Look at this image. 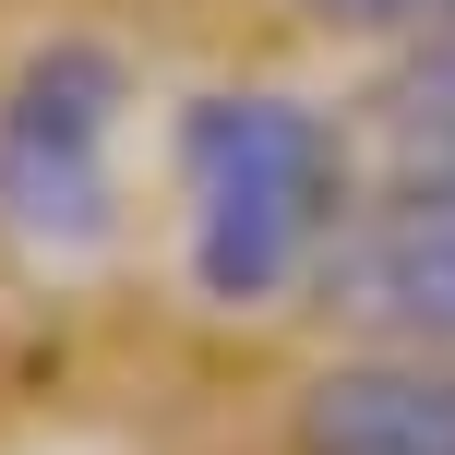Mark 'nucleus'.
Here are the masks:
<instances>
[{
	"mask_svg": "<svg viewBox=\"0 0 455 455\" xmlns=\"http://www.w3.org/2000/svg\"><path fill=\"white\" fill-rule=\"evenodd\" d=\"M288 12L336 24V36H432V24H455V0H288Z\"/></svg>",
	"mask_w": 455,
	"mask_h": 455,
	"instance_id": "423d86ee",
	"label": "nucleus"
},
{
	"mask_svg": "<svg viewBox=\"0 0 455 455\" xmlns=\"http://www.w3.org/2000/svg\"><path fill=\"white\" fill-rule=\"evenodd\" d=\"M120 60L96 36H48L0 84V240L36 264H84L120 216Z\"/></svg>",
	"mask_w": 455,
	"mask_h": 455,
	"instance_id": "f03ea898",
	"label": "nucleus"
},
{
	"mask_svg": "<svg viewBox=\"0 0 455 455\" xmlns=\"http://www.w3.org/2000/svg\"><path fill=\"white\" fill-rule=\"evenodd\" d=\"M180 251L216 312H264L347 228V132L312 96L216 84L180 108Z\"/></svg>",
	"mask_w": 455,
	"mask_h": 455,
	"instance_id": "f257e3e1",
	"label": "nucleus"
},
{
	"mask_svg": "<svg viewBox=\"0 0 455 455\" xmlns=\"http://www.w3.org/2000/svg\"><path fill=\"white\" fill-rule=\"evenodd\" d=\"M371 120H384V156H395V180H455V24L408 36V60L384 72Z\"/></svg>",
	"mask_w": 455,
	"mask_h": 455,
	"instance_id": "39448f33",
	"label": "nucleus"
},
{
	"mask_svg": "<svg viewBox=\"0 0 455 455\" xmlns=\"http://www.w3.org/2000/svg\"><path fill=\"white\" fill-rule=\"evenodd\" d=\"M323 299L384 347L455 360V180H395L384 204H360L323 251Z\"/></svg>",
	"mask_w": 455,
	"mask_h": 455,
	"instance_id": "7ed1b4c3",
	"label": "nucleus"
},
{
	"mask_svg": "<svg viewBox=\"0 0 455 455\" xmlns=\"http://www.w3.org/2000/svg\"><path fill=\"white\" fill-rule=\"evenodd\" d=\"M299 455H455V360L371 347L299 395Z\"/></svg>",
	"mask_w": 455,
	"mask_h": 455,
	"instance_id": "20e7f679",
	"label": "nucleus"
}]
</instances>
